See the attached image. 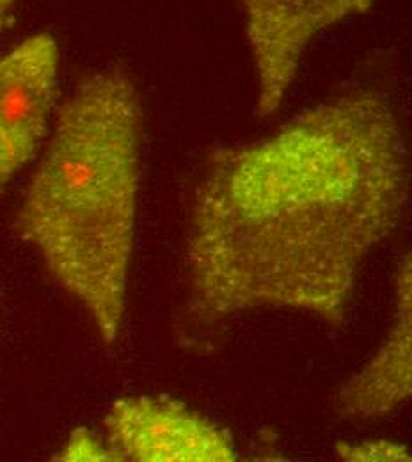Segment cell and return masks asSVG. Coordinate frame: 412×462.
Wrapping results in <instances>:
<instances>
[{"label": "cell", "mask_w": 412, "mask_h": 462, "mask_svg": "<svg viewBox=\"0 0 412 462\" xmlns=\"http://www.w3.org/2000/svg\"><path fill=\"white\" fill-rule=\"evenodd\" d=\"M391 104L347 91L272 135L214 150L187 230L188 340L240 313L294 310L345 324L364 260L409 201Z\"/></svg>", "instance_id": "obj_1"}, {"label": "cell", "mask_w": 412, "mask_h": 462, "mask_svg": "<svg viewBox=\"0 0 412 462\" xmlns=\"http://www.w3.org/2000/svg\"><path fill=\"white\" fill-rule=\"evenodd\" d=\"M142 111L132 79L111 69L62 104L25 190L16 228L93 319L118 340L135 244Z\"/></svg>", "instance_id": "obj_2"}, {"label": "cell", "mask_w": 412, "mask_h": 462, "mask_svg": "<svg viewBox=\"0 0 412 462\" xmlns=\"http://www.w3.org/2000/svg\"><path fill=\"white\" fill-rule=\"evenodd\" d=\"M258 79L256 111L276 115L311 40L322 31L366 13L375 0H238Z\"/></svg>", "instance_id": "obj_3"}, {"label": "cell", "mask_w": 412, "mask_h": 462, "mask_svg": "<svg viewBox=\"0 0 412 462\" xmlns=\"http://www.w3.org/2000/svg\"><path fill=\"white\" fill-rule=\"evenodd\" d=\"M60 47L38 32L0 58V192L47 137L60 84Z\"/></svg>", "instance_id": "obj_4"}, {"label": "cell", "mask_w": 412, "mask_h": 462, "mask_svg": "<svg viewBox=\"0 0 412 462\" xmlns=\"http://www.w3.org/2000/svg\"><path fill=\"white\" fill-rule=\"evenodd\" d=\"M105 429L119 461H236L230 434L166 397H126L111 407Z\"/></svg>", "instance_id": "obj_5"}, {"label": "cell", "mask_w": 412, "mask_h": 462, "mask_svg": "<svg viewBox=\"0 0 412 462\" xmlns=\"http://www.w3.org/2000/svg\"><path fill=\"white\" fill-rule=\"evenodd\" d=\"M412 401V249L395 282L393 319L380 346L340 386L334 407L347 420L386 416Z\"/></svg>", "instance_id": "obj_6"}, {"label": "cell", "mask_w": 412, "mask_h": 462, "mask_svg": "<svg viewBox=\"0 0 412 462\" xmlns=\"http://www.w3.org/2000/svg\"><path fill=\"white\" fill-rule=\"evenodd\" d=\"M338 457L352 462L412 461V452L402 443L389 439H362L338 447Z\"/></svg>", "instance_id": "obj_7"}, {"label": "cell", "mask_w": 412, "mask_h": 462, "mask_svg": "<svg viewBox=\"0 0 412 462\" xmlns=\"http://www.w3.org/2000/svg\"><path fill=\"white\" fill-rule=\"evenodd\" d=\"M60 461H119L118 454L107 448L91 430L80 427L75 429L62 448Z\"/></svg>", "instance_id": "obj_8"}, {"label": "cell", "mask_w": 412, "mask_h": 462, "mask_svg": "<svg viewBox=\"0 0 412 462\" xmlns=\"http://www.w3.org/2000/svg\"><path fill=\"white\" fill-rule=\"evenodd\" d=\"M16 2H18V0H0V32H2V29L5 27V23H7V20H9V14L13 13Z\"/></svg>", "instance_id": "obj_9"}]
</instances>
